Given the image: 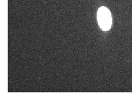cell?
<instances>
[{"instance_id": "6da1fadb", "label": "cell", "mask_w": 132, "mask_h": 100, "mask_svg": "<svg viewBox=\"0 0 132 100\" xmlns=\"http://www.w3.org/2000/svg\"><path fill=\"white\" fill-rule=\"evenodd\" d=\"M97 19L98 25L102 31L107 32L111 29L113 24L112 14L109 8L106 6H101L98 8L97 13Z\"/></svg>"}]
</instances>
